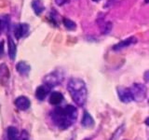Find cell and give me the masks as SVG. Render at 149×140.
<instances>
[{
  "instance_id": "6da1fadb",
  "label": "cell",
  "mask_w": 149,
  "mask_h": 140,
  "mask_svg": "<svg viewBox=\"0 0 149 140\" xmlns=\"http://www.w3.org/2000/svg\"><path fill=\"white\" fill-rule=\"evenodd\" d=\"M53 123L62 130L69 128L77 120V110L72 105L64 107H56L50 113Z\"/></svg>"
},
{
  "instance_id": "7a4b0ae2",
  "label": "cell",
  "mask_w": 149,
  "mask_h": 140,
  "mask_svg": "<svg viewBox=\"0 0 149 140\" xmlns=\"http://www.w3.org/2000/svg\"><path fill=\"white\" fill-rule=\"evenodd\" d=\"M67 90L73 101L78 106H83L86 104L88 98V90L86 83L78 78H72L67 83Z\"/></svg>"
},
{
  "instance_id": "3957f363",
  "label": "cell",
  "mask_w": 149,
  "mask_h": 140,
  "mask_svg": "<svg viewBox=\"0 0 149 140\" xmlns=\"http://www.w3.org/2000/svg\"><path fill=\"white\" fill-rule=\"evenodd\" d=\"M63 74L60 71H53L48 74L44 78V84L48 85L49 87L52 88L54 86H57L63 81Z\"/></svg>"
},
{
  "instance_id": "277c9868",
  "label": "cell",
  "mask_w": 149,
  "mask_h": 140,
  "mask_svg": "<svg viewBox=\"0 0 149 140\" xmlns=\"http://www.w3.org/2000/svg\"><path fill=\"white\" fill-rule=\"evenodd\" d=\"M133 100L136 102H142L144 100L146 96V85L141 83H134L132 87L130 88Z\"/></svg>"
},
{
  "instance_id": "5b68a950",
  "label": "cell",
  "mask_w": 149,
  "mask_h": 140,
  "mask_svg": "<svg viewBox=\"0 0 149 140\" xmlns=\"http://www.w3.org/2000/svg\"><path fill=\"white\" fill-rule=\"evenodd\" d=\"M116 92H118V98L121 102L125 103V104H128V103L133 101V96L130 89L126 87H118L116 88Z\"/></svg>"
},
{
  "instance_id": "8992f818",
  "label": "cell",
  "mask_w": 149,
  "mask_h": 140,
  "mask_svg": "<svg viewBox=\"0 0 149 140\" xmlns=\"http://www.w3.org/2000/svg\"><path fill=\"white\" fill-rule=\"evenodd\" d=\"M137 38L135 36H130L129 38H126L124 40H121L120 42H118V44H116L115 46H113V50L116 51H118L120 50H122L124 48H127L129 46H132L135 43H137Z\"/></svg>"
},
{
  "instance_id": "52a82bcc",
  "label": "cell",
  "mask_w": 149,
  "mask_h": 140,
  "mask_svg": "<svg viewBox=\"0 0 149 140\" xmlns=\"http://www.w3.org/2000/svg\"><path fill=\"white\" fill-rule=\"evenodd\" d=\"M14 104H15L16 107L19 110L24 111L30 107L31 102L26 96H19L15 100V102H14Z\"/></svg>"
},
{
  "instance_id": "ba28073f",
  "label": "cell",
  "mask_w": 149,
  "mask_h": 140,
  "mask_svg": "<svg viewBox=\"0 0 149 140\" xmlns=\"http://www.w3.org/2000/svg\"><path fill=\"white\" fill-rule=\"evenodd\" d=\"M28 31H29V25L27 23H19L14 27V35L17 39L27 35Z\"/></svg>"
},
{
  "instance_id": "9c48e42d",
  "label": "cell",
  "mask_w": 149,
  "mask_h": 140,
  "mask_svg": "<svg viewBox=\"0 0 149 140\" xmlns=\"http://www.w3.org/2000/svg\"><path fill=\"white\" fill-rule=\"evenodd\" d=\"M50 87H49L46 84H43V85H40L36 88V97L38 99L39 101H43L45 98L47 97V95L50 92Z\"/></svg>"
},
{
  "instance_id": "30bf717a",
  "label": "cell",
  "mask_w": 149,
  "mask_h": 140,
  "mask_svg": "<svg viewBox=\"0 0 149 140\" xmlns=\"http://www.w3.org/2000/svg\"><path fill=\"white\" fill-rule=\"evenodd\" d=\"M81 124H82V126L84 128L91 129V128L94 127L95 121L91 117V115L88 113V112L85 111V112H84V114H83V118L81 120Z\"/></svg>"
},
{
  "instance_id": "8fae6325",
  "label": "cell",
  "mask_w": 149,
  "mask_h": 140,
  "mask_svg": "<svg viewBox=\"0 0 149 140\" xmlns=\"http://www.w3.org/2000/svg\"><path fill=\"white\" fill-rule=\"evenodd\" d=\"M16 69L19 73L22 75V76H27L31 70V66H30V64H28L24 61H21V62L17 63Z\"/></svg>"
},
{
  "instance_id": "7c38bea8",
  "label": "cell",
  "mask_w": 149,
  "mask_h": 140,
  "mask_svg": "<svg viewBox=\"0 0 149 140\" xmlns=\"http://www.w3.org/2000/svg\"><path fill=\"white\" fill-rule=\"evenodd\" d=\"M32 8L34 9L36 15H41L45 10V6L42 0H33L32 1Z\"/></svg>"
},
{
  "instance_id": "4fadbf2b",
  "label": "cell",
  "mask_w": 149,
  "mask_h": 140,
  "mask_svg": "<svg viewBox=\"0 0 149 140\" xmlns=\"http://www.w3.org/2000/svg\"><path fill=\"white\" fill-rule=\"evenodd\" d=\"M63 95L62 94V93L59 92H53L50 93L49 101L51 105L57 106V105H60L61 103L63 102Z\"/></svg>"
},
{
  "instance_id": "5bb4252c",
  "label": "cell",
  "mask_w": 149,
  "mask_h": 140,
  "mask_svg": "<svg viewBox=\"0 0 149 140\" xmlns=\"http://www.w3.org/2000/svg\"><path fill=\"white\" fill-rule=\"evenodd\" d=\"M8 56L9 58H10L11 60H14V58H15L16 56V44L15 42H14V40L12 39V37L9 36L8 37Z\"/></svg>"
},
{
  "instance_id": "9a60e30c",
  "label": "cell",
  "mask_w": 149,
  "mask_h": 140,
  "mask_svg": "<svg viewBox=\"0 0 149 140\" xmlns=\"http://www.w3.org/2000/svg\"><path fill=\"white\" fill-rule=\"evenodd\" d=\"M7 135L8 140H21L17 128L13 127V126H9L7 129Z\"/></svg>"
},
{
  "instance_id": "2e32d148",
  "label": "cell",
  "mask_w": 149,
  "mask_h": 140,
  "mask_svg": "<svg viewBox=\"0 0 149 140\" xmlns=\"http://www.w3.org/2000/svg\"><path fill=\"white\" fill-rule=\"evenodd\" d=\"M9 78V70L5 64H0V81H6Z\"/></svg>"
},
{
  "instance_id": "e0dca14e",
  "label": "cell",
  "mask_w": 149,
  "mask_h": 140,
  "mask_svg": "<svg viewBox=\"0 0 149 140\" xmlns=\"http://www.w3.org/2000/svg\"><path fill=\"white\" fill-rule=\"evenodd\" d=\"M63 23L65 26V28L70 30V31L76 30V28H77V23L74 21L70 20V19H68V18H63Z\"/></svg>"
},
{
  "instance_id": "ac0fdd59",
  "label": "cell",
  "mask_w": 149,
  "mask_h": 140,
  "mask_svg": "<svg viewBox=\"0 0 149 140\" xmlns=\"http://www.w3.org/2000/svg\"><path fill=\"white\" fill-rule=\"evenodd\" d=\"M124 130H125V126H124V125L119 126V127L113 133V134H112V136H111L110 140H118L119 137H120L121 135H122V134L124 133Z\"/></svg>"
},
{
  "instance_id": "d6986e66",
  "label": "cell",
  "mask_w": 149,
  "mask_h": 140,
  "mask_svg": "<svg viewBox=\"0 0 149 140\" xmlns=\"http://www.w3.org/2000/svg\"><path fill=\"white\" fill-rule=\"evenodd\" d=\"M7 16H4V17H0V35L2 34L3 30L5 29V27L7 26V23H8V20H7Z\"/></svg>"
},
{
  "instance_id": "ffe728a7",
  "label": "cell",
  "mask_w": 149,
  "mask_h": 140,
  "mask_svg": "<svg viewBox=\"0 0 149 140\" xmlns=\"http://www.w3.org/2000/svg\"><path fill=\"white\" fill-rule=\"evenodd\" d=\"M111 29H112V23L111 22H106L105 25L102 28V34H104V35L108 34V33L111 31Z\"/></svg>"
},
{
  "instance_id": "44dd1931",
  "label": "cell",
  "mask_w": 149,
  "mask_h": 140,
  "mask_svg": "<svg viewBox=\"0 0 149 140\" xmlns=\"http://www.w3.org/2000/svg\"><path fill=\"white\" fill-rule=\"evenodd\" d=\"M50 21L52 22L55 25H57V12L55 10H51L50 12Z\"/></svg>"
},
{
  "instance_id": "7402d4cb",
  "label": "cell",
  "mask_w": 149,
  "mask_h": 140,
  "mask_svg": "<svg viewBox=\"0 0 149 140\" xmlns=\"http://www.w3.org/2000/svg\"><path fill=\"white\" fill-rule=\"evenodd\" d=\"M4 46H5L4 40H0V58H2V57H3L4 52H5Z\"/></svg>"
},
{
  "instance_id": "603a6c76",
  "label": "cell",
  "mask_w": 149,
  "mask_h": 140,
  "mask_svg": "<svg viewBox=\"0 0 149 140\" xmlns=\"http://www.w3.org/2000/svg\"><path fill=\"white\" fill-rule=\"evenodd\" d=\"M69 1H70V0H55V2H56V4L58 5V6H63V5L68 3Z\"/></svg>"
},
{
  "instance_id": "cb8c5ba5",
  "label": "cell",
  "mask_w": 149,
  "mask_h": 140,
  "mask_svg": "<svg viewBox=\"0 0 149 140\" xmlns=\"http://www.w3.org/2000/svg\"><path fill=\"white\" fill-rule=\"evenodd\" d=\"M143 79L146 82H148L149 81V70H147V71L144 72L143 74Z\"/></svg>"
},
{
  "instance_id": "d4e9b609",
  "label": "cell",
  "mask_w": 149,
  "mask_h": 140,
  "mask_svg": "<svg viewBox=\"0 0 149 140\" xmlns=\"http://www.w3.org/2000/svg\"><path fill=\"white\" fill-rule=\"evenodd\" d=\"M144 123H146L147 126H149V117H148V118H146V120H144Z\"/></svg>"
},
{
  "instance_id": "484cf974",
  "label": "cell",
  "mask_w": 149,
  "mask_h": 140,
  "mask_svg": "<svg viewBox=\"0 0 149 140\" xmlns=\"http://www.w3.org/2000/svg\"><path fill=\"white\" fill-rule=\"evenodd\" d=\"M93 2H99V1H101V0H92Z\"/></svg>"
},
{
  "instance_id": "4316f807",
  "label": "cell",
  "mask_w": 149,
  "mask_h": 140,
  "mask_svg": "<svg viewBox=\"0 0 149 140\" xmlns=\"http://www.w3.org/2000/svg\"><path fill=\"white\" fill-rule=\"evenodd\" d=\"M149 2V0H146V3H148Z\"/></svg>"
},
{
  "instance_id": "83f0119b",
  "label": "cell",
  "mask_w": 149,
  "mask_h": 140,
  "mask_svg": "<svg viewBox=\"0 0 149 140\" xmlns=\"http://www.w3.org/2000/svg\"><path fill=\"white\" fill-rule=\"evenodd\" d=\"M148 140H149V139H148Z\"/></svg>"
}]
</instances>
